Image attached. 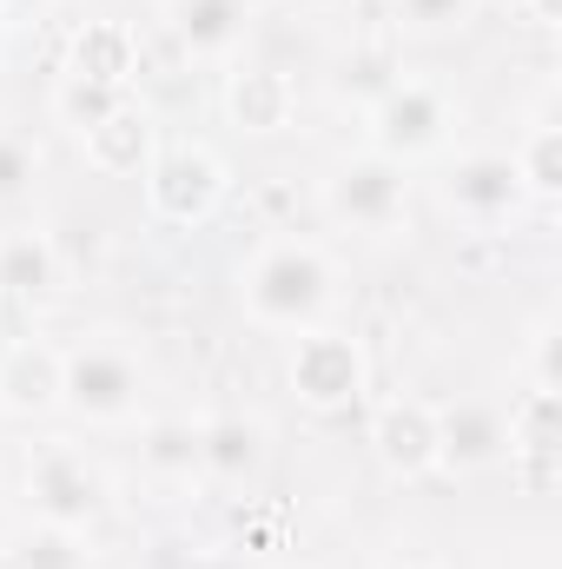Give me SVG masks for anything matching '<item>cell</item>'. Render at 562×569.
<instances>
[{
    "label": "cell",
    "mask_w": 562,
    "mask_h": 569,
    "mask_svg": "<svg viewBox=\"0 0 562 569\" xmlns=\"http://www.w3.org/2000/svg\"><path fill=\"white\" fill-rule=\"evenodd\" d=\"M239 305L259 331H311L338 305V266L311 239H272L239 272Z\"/></svg>",
    "instance_id": "cell-1"
},
{
    "label": "cell",
    "mask_w": 562,
    "mask_h": 569,
    "mask_svg": "<svg viewBox=\"0 0 562 569\" xmlns=\"http://www.w3.org/2000/svg\"><path fill=\"white\" fill-rule=\"evenodd\" d=\"M284 385H291V398H298L304 411L338 418V411H351V405L371 391V358H364V345H358L351 331L311 325V331H298V345H291V358H284Z\"/></svg>",
    "instance_id": "cell-2"
},
{
    "label": "cell",
    "mask_w": 562,
    "mask_h": 569,
    "mask_svg": "<svg viewBox=\"0 0 562 569\" xmlns=\"http://www.w3.org/2000/svg\"><path fill=\"white\" fill-rule=\"evenodd\" d=\"M145 405V365L120 345L60 351V411L80 425H133Z\"/></svg>",
    "instance_id": "cell-3"
},
{
    "label": "cell",
    "mask_w": 562,
    "mask_h": 569,
    "mask_svg": "<svg viewBox=\"0 0 562 569\" xmlns=\"http://www.w3.org/2000/svg\"><path fill=\"white\" fill-rule=\"evenodd\" d=\"M456 127V107L436 80H384V93L364 107V133H371V152L411 166V159H430L443 152Z\"/></svg>",
    "instance_id": "cell-4"
},
{
    "label": "cell",
    "mask_w": 562,
    "mask_h": 569,
    "mask_svg": "<svg viewBox=\"0 0 562 569\" xmlns=\"http://www.w3.org/2000/svg\"><path fill=\"white\" fill-rule=\"evenodd\" d=\"M324 212L338 226H351V232L391 239L411 219V172L398 159H384V152H351L324 179Z\"/></svg>",
    "instance_id": "cell-5"
},
{
    "label": "cell",
    "mask_w": 562,
    "mask_h": 569,
    "mask_svg": "<svg viewBox=\"0 0 562 569\" xmlns=\"http://www.w3.org/2000/svg\"><path fill=\"white\" fill-rule=\"evenodd\" d=\"M145 179V212L159 219V226H179V232H192V226H205L219 206H225V159L212 152V146H159L152 152V166L140 172Z\"/></svg>",
    "instance_id": "cell-6"
},
{
    "label": "cell",
    "mask_w": 562,
    "mask_h": 569,
    "mask_svg": "<svg viewBox=\"0 0 562 569\" xmlns=\"http://www.w3.org/2000/svg\"><path fill=\"white\" fill-rule=\"evenodd\" d=\"M27 497H33V517L60 523V530H93L107 517V503H113L107 470L73 443H53V450H40L27 463Z\"/></svg>",
    "instance_id": "cell-7"
},
{
    "label": "cell",
    "mask_w": 562,
    "mask_h": 569,
    "mask_svg": "<svg viewBox=\"0 0 562 569\" xmlns=\"http://www.w3.org/2000/svg\"><path fill=\"white\" fill-rule=\"evenodd\" d=\"M443 206L463 219V226H503L530 206L523 179H516V159L510 152H463L450 172H443Z\"/></svg>",
    "instance_id": "cell-8"
},
{
    "label": "cell",
    "mask_w": 562,
    "mask_h": 569,
    "mask_svg": "<svg viewBox=\"0 0 562 569\" xmlns=\"http://www.w3.org/2000/svg\"><path fill=\"white\" fill-rule=\"evenodd\" d=\"M510 463H516V477H523V490L530 497H543L550 483H556V450H562V398L550 385H530L516 405H510Z\"/></svg>",
    "instance_id": "cell-9"
},
{
    "label": "cell",
    "mask_w": 562,
    "mask_h": 569,
    "mask_svg": "<svg viewBox=\"0 0 562 569\" xmlns=\"http://www.w3.org/2000/svg\"><path fill=\"white\" fill-rule=\"evenodd\" d=\"M225 120L245 133V140H272L284 133L291 120H298V87H291V73L284 67H265V60H239L232 73H225Z\"/></svg>",
    "instance_id": "cell-10"
},
{
    "label": "cell",
    "mask_w": 562,
    "mask_h": 569,
    "mask_svg": "<svg viewBox=\"0 0 562 569\" xmlns=\"http://www.w3.org/2000/svg\"><path fill=\"white\" fill-rule=\"evenodd\" d=\"M371 450H378V463L391 470V477H430L436 470V405H423V398H391V405H378V418H371Z\"/></svg>",
    "instance_id": "cell-11"
},
{
    "label": "cell",
    "mask_w": 562,
    "mask_h": 569,
    "mask_svg": "<svg viewBox=\"0 0 562 569\" xmlns=\"http://www.w3.org/2000/svg\"><path fill=\"white\" fill-rule=\"evenodd\" d=\"M510 457V430H503V411L496 405H443L436 411V470H490Z\"/></svg>",
    "instance_id": "cell-12"
},
{
    "label": "cell",
    "mask_w": 562,
    "mask_h": 569,
    "mask_svg": "<svg viewBox=\"0 0 562 569\" xmlns=\"http://www.w3.org/2000/svg\"><path fill=\"white\" fill-rule=\"evenodd\" d=\"M80 152L100 179H140L152 166V152H159V127H152V113L140 100H120L93 133H80Z\"/></svg>",
    "instance_id": "cell-13"
},
{
    "label": "cell",
    "mask_w": 562,
    "mask_h": 569,
    "mask_svg": "<svg viewBox=\"0 0 562 569\" xmlns=\"http://www.w3.org/2000/svg\"><path fill=\"white\" fill-rule=\"evenodd\" d=\"M67 80H93V87H120L133 93L140 80V33L127 20H87L67 40Z\"/></svg>",
    "instance_id": "cell-14"
},
{
    "label": "cell",
    "mask_w": 562,
    "mask_h": 569,
    "mask_svg": "<svg viewBox=\"0 0 562 569\" xmlns=\"http://www.w3.org/2000/svg\"><path fill=\"white\" fill-rule=\"evenodd\" d=\"M0 411L7 418L60 411V351L47 338H13L0 351Z\"/></svg>",
    "instance_id": "cell-15"
},
{
    "label": "cell",
    "mask_w": 562,
    "mask_h": 569,
    "mask_svg": "<svg viewBox=\"0 0 562 569\" xmlns=\"http://www.w3.org/2000/svg\"><path fill=\"white\" fill-rule=\"evenodd\" d=\"M265 457H272V430L259 425V418L225 411V418L199 425V470L212 483H252L265 470Z\"/></svg>",
    "instance_id": "cell-16"
},
{
    "label": "cell",
    "mask_w": 562,
    "mask_h": 569,
    "mask_svg": "<svg viewBox=\"0 0 562 569\" xmlns=\"http://www.w3.org/2000/svg\"><path fill=\"white\" fill-rule=\"evenodd\" d=\"M165 20H172V40L192 60H232L245 47V33H252V7L245 0H172Z\"/></svg>",
    "instance_id": "cell-17"
},
{
    "label": "cell",
    "mask_w": 562,
    "mask_h": 569,
    "mask_svg": "<svg viewBox=\"0 0 562 569\" xmlns=\"http://www.w3.org/2000/svg\"><path fill=\"white\" fill-rule=\"evenodd\" d=\"M0 291H13L27 305H47L60 291V246L40 226L0 232Z\"/></svg>",
    "instance_id": "cell-18"
},
{
    "label": "cell",
    "mask_w": 562,
    "mask_h": 569,
    "mask_svg": "<svg viewBox=\"0 0 562 569\" xmlns=\"http://www.w3.org/2000/svg\"><path fill=\"white\" fill-rule=\"evenodd\" d=\"M0 569H93L87 530H60V523H27L0 543Z\"/></svg>",
    "instance_id": "cell-19"
},
{
    "label": "cell",
    "mask_w": 562,
    "mask_h": 569,
    "mask_svg": "<svg viewBox=\"0 0 562 569\" xmlns=\"http://www.w3.org/2000/svg\"><path fill=\"white\" fill-rule=\"evenodd\" d=\"M140 463L159 483H192V477H205V470H199V425H192V418H145Z\"/></svg>",
    "instance_id": "cell-20"
},
{
    "label": "cell",
    "mask_w": 562,
    "mask_h": 569,
    "mask_svg": "<svg viewBox=\"0 0 562 569\" xmlns=\"http://www.w3.org/2000/svg\"><path fill=\"white\" fill-rule=\"evenodd\" d=\"M510 159H516L523 192H530L536 206H556V199H562V127H550V120H543V127L516 146Z\"/></svg>",
    "instance_id": "cell-21"
},
{
    "label": "cell",
    "mask_w": 562,
    "mask_h": 569,
    "mask_svg": "<svg viewBox=\"0 0 562 569\" xmlns=\"http://www.w3.org/2000/svg\"><path fill=\"white\" fill-rule=\"evenodd\" d=\"M120 100H133V93H120V87H93V80H60V93H53V113L73 127V133H93Z\"/></svg>",
    "instance_id": "cell-22"
},
{
    "label": "cell",
    "mask_w": 562,
    "mask_h": 569,
    "mask_svg": "<svg viewBox=\"0 0 562 569\" xmlns=\"http://www.w3.org/2000/svg\"><path fill=\"white\" fill-rule=\"evenodd\" d=\"M33 179H40V152H33V140L0 133V206L27 199V192H33Z\"/></svg>",
    "instance_id": "cell-23"
},
{
    "label": "cell",
    "mask_w": 562,
    "mask_h": 569,
    "mask_svg": "<svg viewBox=\"0 0 562 569\" xmlns=\"http://www.w3.org/2000/svg\"><path fill=\"white\" fill-rule=\"evenodd\" d=\"M476 13V0H398V27L404 33H450Z\"/></svg>",
    "instance_id": "cell-24"
},
{
    "label": "cell",
    "mask_w": 562,
    "mask_h": 569,
    "mask_svg": "<svg viewBox=\"0 0 562 569\" xmlns=\"http://www.w3.org/2000/svg\"><path fill=\"white\" fill-rule=\"evenodd\" d=\"M530 378L536 385H562V338H556V318H536V331H530Z\"/></svg>",
    "instance_id": "cell-25"
},
{
    "label": "cell",
    "mask_w": 562,
    "mask_h": 569,
    "mask_svg": "<svg viewBox=\"0 0 562 569\" xmlns=\"http://www.w3.org/2000/svg\"><path fill=\"white\" fill-rule=\"evenodd\" d=\"M523 7H530V27H543V33L562 27V0H523Z\"/></svg>",
    "instance_id": "cell-26"
},
{
    "label": "cell",
    "mask_w": 562,
    "mask_h": 569,
    "mask_svg": "<svg viewBox=\"0 0 562 569\" xmlns=\"http://www.w3.org/2000/svg\"><path fill=\"white\" fill-rule=\"evenodd\" d=\"M291 7H304V13H338V7H351V0H291Z\"/></svg>",
    "instance_id": "cell-27"
},
{
    "label": "cell",
    "mask_w": 562,
    "mask_h": 569,
    "mask_svg": "<svg viewBox=\"0 0 562 569\" xmlns=\"http://www.w3.org/2000/svg\"><path fill=\"white\" fill-rule=\"evenodd\" d=\"M27 7H47V0H0V20H13V13H27Z\"/></svg>",
    "instance_id": "cell-28"
},
{
    "label": "cell",
    "mask_w": 562,
    "mask_h": 569,
    "mask_svg": "<svg viewBox=\"0 0 562 569\" xmlns=\"http://www.w3.org/2000/svg\"><path fill=\"white\" fill-rule=\"evenodd\" d=\"M364 7H398V0H364Z\"/></svg>",
    "instance_id": "cell-29"
},
{
    "label": "cell",
    "mask_w": 562,
    "mask_h": 569,
    "mask_svg": "<svg viewBox=\"0 0 562 569\" xmlns=\"http://www.w3.org/2000/svg\"><path fill=\"white\" fill-rule=\"evenodd\" d=\"M0 47H7V20H0Z\"/></svg>",
    "instance_id": "cell-30"
},
{
    "label": "cell",
    "mask_w": 562,
    "mask_h": 569,
    "mask_svg": "<svg viewBox=\"0 0 562 569\" xmlns=\"http://www.w3.org/2000/svg\"><path fill=\"white\" fill-rule=\"evenodd\" d=\"M0 298H7V291H0Z\"/></svg>",
    "instance_id": "cell-31"
}]
</instances>
